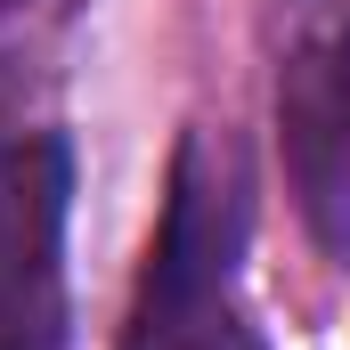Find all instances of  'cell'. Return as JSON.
<instances>
[{
    "label": "cell",
    "instance_id": "4",
    "mask_svg": "<svg viewBox=\"0 0 350 350\" xmlns=\"http://www.w3.org/2000/svg\"><path fill=\"white\" fill-rule=\"evenodd\" d=\"M342 74H350V41H342Z\"/></svg>",
    "mask_w": 350,
    "mask_h": 350
},
{
    "label": "cell",
    "instance_id": "3",
    "mask_svg": "<svg viewBox=\"0 0 350 350\" xmlns=\"http://www.w3.org/2000/svg\"><path fill=\"white\" fill-rule=\"evenodd\" d=\"M285 179L326 253H350V74L342 49H293L277 74Z\"/></svg>",
    "mask_w": 350,
    "mask_h": 350
},
{
    "label": "cell",
    "instance_id": "1",
    "mask_svg": "<svg viewBox=\"0 0 350 350\" xmlns=\"http://www.w3.org/2000/svg\"><path fill=\"white\" fill-rule=\"evenodd\" d=\"M66 131L16 139L0 155V350H66Z\"/></svg>",
    "mask_w": 350,
    "mask_h": 350
},
{
    "label": "cell",
    "instance_id": "2",
    "mask_svg": "<svg viewBox=\"0 0 350 350\" xmlns=\"http://www.w3.org/2000/svg\"><path fill=\"white\" fill-rule=\"evenodd\" d=\"M237 228H245V204L237 196L220 204V187L204 179V147L179 139L163 228H155V253H147V277H139V310H131V342L122 350H204L212 293L228 277Z\"/></svg>",
    "mask_w": 350,
    "mask_h": 350
}]
</instances>
